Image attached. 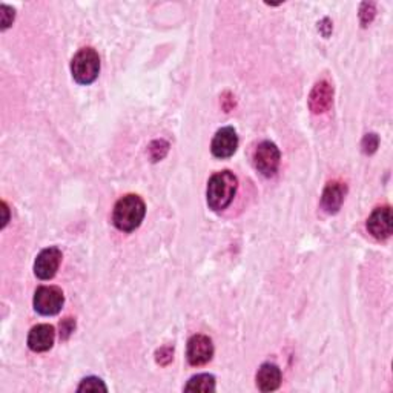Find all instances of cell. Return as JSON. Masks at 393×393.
Segmentation results:
<instances>
[{
  "instance_id": "30bf717a",
  "label": "cell",
  "mask_w": 393,
  "mask_h": 393,
  "mask_svg": "<svg viewBox=\"0 0 393 393\" xmlns=\"http://www.w3.org/2000/svg\"><path fill=\"white\" fill-rule=\"evenodd\" d=\"M332 103H334V86L322 78L310 91L309 108L314 114H322L329 111Z\"/></svg>"
},
{
  "instance_id": "2e32d148",
  "label": "cell",
  "mask_w": 393,
  "mask_h": 393,
  "mask_svg": "<svg viewBox=\"0 0 393 393\" xmlns=\"http://www.w3.org/2000/svg\"><path fill=\"white\" fill-rule=\"evenodd\" d=\"M169 150V143L166 140H154L153 143L149 145V155L153 161L163 160Z\"/></svg>"
},
{
  "instance_id": "7a4b0ae2",
  "label": "cell",
  "mask_w": 393,
  "mask_h": 393,
  "mask_svg": "<svg viewBox=\"0 0 393 393\" xmlns=\"http://www.w3.org/2000/svg\"><path fill=\"white\" fill-rule=\"evenodd\" d=\"M146 215L145 201L136 194H129L120 198L113 213V223L114 226L122 230V233H133L140 225Z\"/></svg>"
},
{
  "instance_id": "e0dca14e",
  "label": "cell",
  "mask_w": 393,
  "mask_h": 393,
  "mask_svg": "<svg viewBox=\"0 0 393 393\" xmlns=\"http://www.w3.org/2000/svg\"><path fill=\"white\" fill-rule=\"evenodd\" d=\"M378 146H379V137L375 133L366 134L364 138H362V142H361L362 153H364L366 155H372L374 153H377Z\"/></svg>"
},
{
  "instance_id": "d6986e66",
  "label": "cell",
  "mask_w": 393,
  "mask_h": 393,
  "mask_svg": "<svg viewBox=\"0 0 393 393\" xmlns=\"http://www.w3.org/2000/svg\"><path fill=\"white\" fill-rule=\"evenodd\" d=\"M155 359L160 366H168L170 361L174 359V347L170 346H165L157 350L155 354Z\"/></svg>"
},
{
  "instance_id": "9c48e42d",
  "label": "cell",
  "mask_w": 393,
  "mask_h": 393,
  "mask_svg": "<svg viewBox=\"0 0 393 393\" xmlns=\"http://www.w3.org/2000/svg\"><path fill=\"white\" fill-rule=\"evenodd\" d=\"M366 228L372 237L377 240H387L392 235L393 221H392V210L389 206L377 208L374 213L367 218Z\"/></svg>"
},
{
  "instance_id": "44dd1931",
  "label": "cell",
  "mask_w": 393,
  "mask_h": 393,
  "mask_svg": "<svg viewBox=\"0 0 393 393\" xmlns=\"http://www.w3.org/2000/svg\"><path fill=\"white\" fill-rule=\"evenodd\" d=\"M76 329V320L74 318H65L60 321V338L68 340L73 335V332Z\"/></svg>"
},
{
  "instance_id": "ba28073f",
  "label": "cell",
  "mask_w": 393,
  "mask_h": 393,
  "mask_svg": "<svg viewBox=\"0 0 393 393\" xmlns=\"http://www.w3.org/2000/svg\"><path fill=\"white\" fill-rule=\"evenodd\" d=\"M238 148V136L233 126H226L217 131L210 143V150L217 158H229L235 154Z\"/></svg>"
},
{
  "instance_id": "8fae6325",
  "label": "cell",
  "mask_w": 393,
  "mask_h": 393,
  "mask_svg": "<svg viewBox=\"0 0 393 393\" xmlns=\"http://www.w3.org/2000/svg\"><path fill=\"white\" fill-rule=\"evenodd\" d=\"M347 194V186L341 181H330L322 190L321 195V208L327 214H337L341 209L342 201H344Z\"/></svg>"
},
{
  "instance_id": "ffe728a7",
  "label": "cell",
  "mask_w": 393,
  "mask_h": 393,
  "mask_svg": "<svg viewBox=\"0 0 393 393\" xmlns=\"http://www.w3.org/2000/svg\"><path fill=\"white\" fill-rule=\"evenodd\" d=\"M0 11H2V31H5V29H8L9 26L13 25L16 11H14V8L8 6L5 4L0 6Z\"/></svg>"
},
{
  "instance_id": "603a6c76",
  "label": "cell",
  "mask_w": 393,
  "mask_h": 393,
  "mask_svg": "<svg viewBox=\"0 0 393 393\" xmlns=\"http://www.w3.org/2000/svg\"><path fill=\"white\" fill-rule=\"evenodd\" d=\"M2 210H4V214H5V217H4V223H2V228H5V226H6V223H8V206H6V203H2Z\"/></svg>"
},
{
  "instance_id": "3957f363",
  "label": "cell",
  "mask_w": 393,
  "mask_h": 393,
  "mask_svg": "<svg viewBox=\"0 0 393 393\" xmlns=\"http://www.w3.org/2000/svg\"><path fill=\"white\" fill-rule=\"evenodd\" d=\"M100 73V57L94 48H82L71 60V74L80 85L96 82Z\"/></svg>"
},
{
  "instance_id": "6da1fadb",
  "label": "cell",
  "mask_w": 393,
  "mask_h": 393,
  "mask_svg": "<svg viewBox=\"0 0 393 393\" xmlns=\"http://www.w3.org/2000/svg\"><path fill=\"white\" fill-rule=\"evenodd\" d=\"M237 188L238 180L230 170H220V173L214 174L208 181V206L215 210V213L225 210L230 203H233Z\"/></svg>"
},
{
  "instance_id": "52a82bcc",
  "label": "cell",
  "mask_w": 393,
  "mask_h": 393,
  "mask_svg": "<svg viewBox=\"0 0 393 393\" xmlns=\"http://www.w3.org/2000/svg\"><path fill=\"white\" fill-rule=\"evenodd\" d=\"M62 250L56 246L44 249L34 261V274L40 280H51L62 263Z\"/></svg>"
},
{
  "instance_id": "7c38bea8",
  "label": "cell",
  "mask_w": 393,
  "mask_h": 393,
  "mask_svg": "<svg viewBox=\"0 0 393 393\" xmlns=\"http://www.w3.org/2000/svg\"><path fill=\"white\" fill-rule=\"evenodd\" d=\"M56 330L49 325H37L28 335V347L33 352H46L53 347Z\"/></svg>"
},
{
  "instance_id": "8992f818",
  "label": "cell",
  "mask_w": 393,
  "mask_h": 393,
  "mask_svg": "<svg viewBox=\"0 0 393 393\" xmlns=\"http://www.w3.org/2000/svg\"><path fill=\"white\" fill-rule=\"evenodd\" d=\"M214 357L213 340L206 335H194L188 341L186 358L190 366H203Z\"/></svg>"
},
{
  "instance_id": "277c9868",
  "label": "cell",
  "mask_w": 393,
  "mask_h": 393,
  "mask_svg": "<svg viewBox=\"0 0 393 393\" xmlns=\"http://www.w3.org/2000/svg\"><path fill=\"white\" fill-rule=\"evenodd\" d=\"M34 309L40 315L53 317L57 315L63 307L65 297L62 289L57 286H40L34 294Z\"/></svg>"
},
{
  "instance_id": "5b68a950",
  "label": "cell",
  "mask_w": 393,
  "mask_h": 393,
  "mask_svg": "<svg viewBox=\"0 0 393 393\" xmlns=\"http://www.w3.org/2000/svg\"><path fill=\"white\" fill-rule=\"evenodd\" d=\"M281 154L275 143L261 142L254 153V165L261 175L274 177L280 168Z\"/></svg>"
},
{
  "instance_id": "ac0fdd59",
  "label": "cell",
  "mask_w": 393,
  "mask_h": 393,
  "mask_svg": "<svg viewBox=\"0 0 393 393\" xmlns=\"http://www.w3.org/2000/svg\"><path fill=\"white\" fill-rule=\"evenodd\" d=\"M377 14V9H375V4H369V2H364L361 4V8H359V20H361V25L362 26H369L372 24V20H374Z\"/></svg>"
},
{
  "instance_id": "7402d4cb",
  "label": "cell",
  "mask_w": 393,
  "mask_h": 393,
  "mask_svg": "<svg viewBox=\"0 0 393 393\" xmlns=\"http://www.w3.org/2000/svg\"><path fill=\"white\" fill-rule=\"evenodd\" d=\"M318 29L322 33V36L329 37V34H330V31H332V24H330V20H329V19H322L321 22L318 24Z\"/></svg>"
},
{
  "instance_id": "9a60e30c",
  "label": "cell",
  "mask_w": 393,
  "mask_h": 393,
  "mask_svg": "<svg viewBox=\"0 0 393 393\" xmlns=\"http://www.w3.org/2000/svg\"><path fill=\"white\" fill-rule=\"evenodd\" d=\"M106 390L108 387L105 386V382L96 377L85 378L77 387V392H106Z\"/></svg>"
},
{
  "instance_id": "4fadbf2b",
  "label": "cell",
  "mask_w": 393,
  "mask_h": 393,
  "mask_svg": "<svg viewBox=\"0 0 393 393\" xmlns=\"http://www.w3.org/2000/svg\"><path fill=\"white\" fill-rule=\"evenodd\" d=\"M281 384V370L277 364L265 362L257 372V387L261 392L277 390Z\"/></svg>"
},
{
  "instance_id": "5bb4252c",
  "label": "cell",
  "mask_w": 393,
  "mask_h": 393,
  "mask_svg": "<svg viewBox=\"0 0 393 393\" xmlns=\"http://www.w3.org/2000/svg\"><path fill=\"white\" fill-rule=\"evenodd\" d=\"M215 377L209 374H200L193 377L185 386V392H214Z\"/></svg>"
}]
</instances>
